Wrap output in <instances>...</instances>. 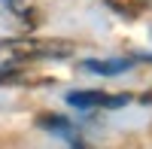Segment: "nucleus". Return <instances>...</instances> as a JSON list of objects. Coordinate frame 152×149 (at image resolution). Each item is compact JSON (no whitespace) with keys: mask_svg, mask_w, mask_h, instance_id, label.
Masks as SVG:
<instances>
[{"mask_svg":"<svg viewBox=\"0 0 152 149\" xmlns=\"http://www.w3.org/2000/svg\"><path fill=\"white\" fill-rule=\"evenodd\" d=\"M107 6L113 9V12H119V15H125V18H134V15H140L143 12V0H107Z\"/></svg>","mask_w":152,"mask_h":149,"instance_id":"obj_4","label":"nucleus"},{"mask_svg":"<svg viewBox=\"0 0 152 149\" xmlns=\"http://www.w3.org/2000/svg\"><path fill=\"white\" fill-rule=\"evenodd\" d=\"M3 3L15 12V15H28L31 12V0H3Z\"/></svg>","mask_w":152,"mask_h":149,"instance_id":"obj_7","label":"nucleus"},{"mask_svg":"<svg viewBox=\"0 0 152 149\" xmlns=\"http://www.w3.org/2000/svg\"><path fill=\"white\" fill-rule=\"evenodd\" d=\"M15 82H28V73L24 70H0V85H15Z\"/></svg>","mask_w":152,"mask_h":149,"instance_id":"obj_6","label":"nucleus"},{"mask_svg":"<svg viewBox=\"0 0 152 149\" xmlns=\"http://www.w3.org/2000/svg\"><path fill=\"white\" fill-rule=\"evenodd\" d=\"M37 125H40L43 131H67L70 122L64 116H58V113H43L40 119H37Z\"/></svg>","mask_w":152,"mask_h":149,"instance_id":"obj_5","label":"nucleus"},{"mask_svg":"<svg viewBox=\"0 0 152 149\" xmlns=\"http://www.w3.org/2000/svg\"><path fill=\"white\" fill-rule=\"evenodd\" d=\"M131 101V94H107V91H97V88H88V91H70L67 94V104L70 107H125Z\"/></svg>","mask_w":152,"mask_h":149,"instance_id":"obj_2","label":"nucleus"},{"mask_svg":"<svg viewBox=\"0 0 152 149\" xmlns=\"http://www.w3.org/2000/svg\"><path fill=\"white\" fill-rule=\"evenodd\" d=\"M149 58H152V55H149Z\"/></svg>","mask_w":152,"mask_h":149,"instance_id":"obj_8","label":"nucleus"},{"mask_svg":"<svg viewBox=\"0 0 152 149\" xmlns=\"http://www.w3.org/2000/svg\"><path fill=\"white\" fill-rule=\"evenodd\" d=\"M76 46L70 40H43V37H15L0 40V58L9 61H34V58H70Z\"/></svg>","mask_w":152,"mask_h":149,"instance_id":"obj_1","label":"nucleus"},{"mask_svg":"<svg viewBox=\"0 0 152 149\" xmlns=\"http://www.w3.org/2000/svg\"><path fill=\"white\" fill-rule=\"evenodd\" d=\"M128 67H131V61H125V58H119V61H85V70L104 73V76H116V73L128 70Z\"/></svg>","mask_w":152,"mask_h":149,"instance_id":"obj_3","label":"nucleus"}]
</instances>
